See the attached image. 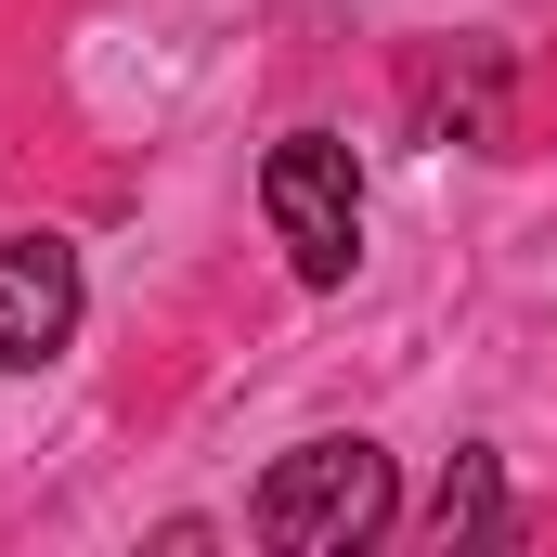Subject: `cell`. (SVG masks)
Wrapping results in <instances>:
<instances>
[{
  "label": "cell",
  "instance_id": "6da1fadb",
  "mask_svg": "<svg viewBox=\"0 0 557 557\" xmlns=\"http://www.w3.org/2000/svg\"><path fill=\"white\" fill-rule=\"evenodd\" d=\"M247 519H260V545H285V557H363L403 519V480H389L376 441H298L273 480H260Z\"/></svg>",
  "mask_w": 557,
  "mask_h": 557
},
{
  "label": "cell",
  "instance_id": "7a4b0ae2",
  "mask_svg": "<svg viewBox=\"0 0 557 557\" xmlns=\"http://www.w3.org/2000/svg\"><path fill=\"white\" fill-rule=\"evenodd\" d=\"M260 208H273L298 285H350V260H363V169H350L337 131H285L260 156Z\"/></svg>",
  "mask_w": 557,
  "mask_h": 557
},
{
  "label": "cell",
  "instance_id": "3957f363",
  "mask_svg": "<svg viewBox=\"0 0 557 557\" xmlns=\"http://www.w3.org/2000/svg\"><path fill=\"white\" fill-rule=\"evenodd\" d=\"M78 247L65 234H0V376H39L78 337Z\"/></svg>",
  "mask_w": 557,
  "mask_h": 557
},
{
  "label": "cell",
  "instance_id": "277c9868",
  "mask_svg": "<svg viewBox=\"0 0 557 557\" xmlns=\"http://www.w3.org/2000/svg\"><path fill=\"white\" fill-rule=\"evenodd\" d=\"M428 532L454 545V532H506V480H493V454H454V480L428 493Z\"/></svg>",
  "mask_w": 557,
  "mask_h": 557
}]
</instances>
